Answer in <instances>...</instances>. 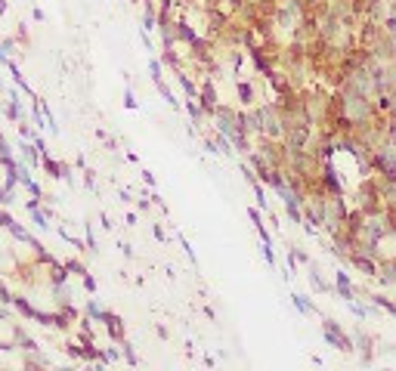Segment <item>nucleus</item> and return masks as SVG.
<instances>
[{
  "label": "nucleus",
  "mask_w": 396,
  "mask_h": 371,
  "mask_svg": "<svg viewBox=\"0 0 396 371\" xmlns=\"http://www.w3.org/2000/svg\"><path fill=\"white\" fill-rule=\"evenodd\" d=\"M297 309H303V312H309L313 306H309V300H303V297H297Z\"/></svg>",
  "instance_id": "obj_9"
},
{
  "label": "nucleus",
  "mask_w": 396,
  "mask_h": 371,
  "mask_svg": "<svg viewBox=\"0 0 396 371\" xmlns=\"http://www.w3.org/2000/svg\"><path fill=\"white\" fill-rule=\"evenodd\" d=\"M356 344H359V353H362V362H372V347H375V337L369 334H356Z\"/></svg>",
  "instance_id": "obj_6"
},
{
  "label": "nucleus",
  "mask_w": 396,
  "mask_h": 371,
  "mask_svg": "<svg viewBox=\"0 0 396 371\" xmlns=\"http://www.w3.org/2000/svg\"><path fill=\"white\" fill-rule=\"evenodd\" d=\"M378 192H381V201H384V210H396V177H378Z\"/></svg>",
  "instance_id": "obj_2"
},
{
  "label": "nucleus",
  "mask_w": 396,
  "mask_h": 371,
  "mask_svg": "<svg viewBox=\"0 0 396 371\" xmlns=\"http://www.w3.org/2000/svg\"><path fill=\"white\" fill-rule=\"evenodd\" d=\"M334 288H337V294H341L344 300H353V297H356V284L350 281V276H347V273H337Z\"/></svg>",
  "instance_id": "obj_5"
},
{
  "label": "nucleus",
  "mask_w": 396,
  "mask_h": 371,
  "mask_svg": "<svg viewBox=\"0 0 396 371\" xmlns=\"http://www.w3.org/2000/svg\"><path fill=\"white\" fill-rule=\"evenodd\" d=\"M350 309H353V312H356V316H359V319H365V316H369V309H365V306H359V303H350Z\"/></svg>",
  "instance_id": "obj_8"
},
{
  "label": "nucleus",
  "mask_w": 396,
  "mask_h": 371,
  "mask_svg": "<svg viewBox=\"0 0 396 371\" xmlns=\"http://www.w3.org/2000/svg\"><path fill=\"white\" fill-rule=\"evenodd\" d=\"M347 263H350L353 269H359L362 276H369V278L378 276V260H375V257H369V254H362V251H353V254L347 257Z\"/></svg>",
  "instance_id": "obj_1"
},
{
  "label": "nucleus",
  "mask_w": 396,
  "mask_h": 371,
  "mask_svg": "<svg viewBox=\"0 0 396 371\" xmlns=\"http://www.w3.org/2000/svg\"><path fill=\"white\" fill-rule=\"evenodd\" d=\"M325 337H328L337 350H344V353H350V350H353V340L341 331V325H337L334 319H325Z\"/></svg>",
  "instance_id": "obj_3"
},
{
  "label": "nucleus",
  "mask_w": 396,
  "mask_h": 371,
  "mask_svg": "<svg viewBox=\"0 0 396 371\" xmlns=\"http://www.w3.org/2000/svg\"><path fill=\"white\" fill-rule=\"evenodd\" d=\"M365 300H372L375 306H381V309H387L390 316H396V300H390V297H384V294H369Z\"/></svg>",
  "instance_id": "obj_7"
},
{
  "label": "nucleus",
  "mask_w": 396,
  "mask_h": 371,
  "mask_svg": "<svg viewBox=\"0 0 396 371\" xmlns=\"http://www.w3.org/2000/svg\"><path fill=\"white\" fill-rule=\"evenodd\" d=\"M375 278L384 284V288H396V257H381Z\"/></svg>",
  "instance_id": "obj_4"
}]
</instances>
